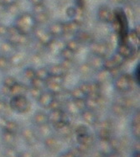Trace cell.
I'll return each instance as SVG.
<instances>
[{
    "label": "cell",
    "mask_w": 140,
    "mask_h": 157,
    "mask_svg": "<svg viewBox=\"0 0 140 157\" xmlns=\"http://www.w3.org/2000/svg\"><path fill=\"white\" fill-rule=\"evenodd\" d=\"M112 1L113 3H122V2H123L124 0H111Z\"/></svg>",
    "instance_id": "9c48e42d"
},
{
    "label": "cell",
    "mask_w": 140,
    "mask_h": 157,
    "mask_svg": "<svg viewBox=\"0 0 140 157\" xmlns=\"http://www.w3.org/2000/svg\"><path fill=\"white\" fill-rule=\"evenodd\" d=\"M98 16L99 18L104 21H108L112 18V13L110 10L107 7H102L98 10Z\"/></svg>",
    "instance_id": "7a4b0ae2"
},
{
    "label": "cell",
    "mask_w": 140,
    "mask_h": 157,
    "mask_svg": "<svg viewBox=\"0 0 140 157\" xmlns=\"http://www.w3.org/2000/svg\"><path fill=\"white\" fill-rule=\"evenodd\" d=\"M8 67V61L4 57H0V69H5Z\"/></svg>",
    "instance_id": "52a82bcc"
},
{
    "label": "cell",
    "mask_w": 140,
    "mask_h": 157,
    "mask_svg": "<svg viewBox=\"0 0 140 157\" xmlns=\"http://www.w3.org/2000/svg\"><path fill=\"white\" fill-rule=\"evenodd\" d=\"M51 95L49 94V93H45V94H43L41 97H40V102L42 104V106L44 105L45 107L48 105H51Z\"/></svg>",
    "instance_id": "277c9868"
},
{
    "label": "cell",
    "mask_w": 140,
    "mask_h": 157,
    "mask_svg": "<svg viewBox=\"0 0 140 157\" xmlns=\"http://www.w3.org/2000/svg\"><path fill=\"white\" fill-rule=\"evenodd\" d=\"M64 30V25L60 23H55L51 26V32L53 34H61Z\"/></svg>",
    "instance_id": "3957f363"
},
{
    "label": "cell",
    "mask_w": 140,
    "mask_h": 157,
    "mask_svg": "<svg viewBox=\"0 0 140 157\" xmlns=\"http://www.w3.org/2000/svg\"><path fill=\"white\" fill-rule=\"evenodd\" d=\"M35 23V20L34 17L29 13H24L17 19L15 24L18 30L22 32H28L34 27Z\"/></svg>",
    "instance_id": "6da1fadb"
},
{
    "label": "cell",
    "mask_w": 140,
    "mask_h": 157,
    "mask_svg": "<svg viewBox=\"0 0 140 157\" xmlns=\"http://www.w3.org/2000/svg\"><path fill=\"white\" fill-rule=\"evenodd\" d=\"M34 5H36V4H40V3H43V0H29Z\"/></svg>",
    "instance_id": "ba28073f"
},
{
    "label": "cell",
    "mask_w": 140,
    "mask_h": 157,
    "mask_svg": "<svg viewBox=\"0 0 140 157\" xmlns=\"http://www.w3.org/2000/svg\"><path fill=\"white\" fill-rule=\"evenodd\" d=\"M34 12H35V14L44 13V12H45V7L44 6L43 3H40V4L34 5Z\"/></svg>",
    "instance_id": "5b68a950"
},
{
    "label": "cell",
    "mask_w": 140,
    "mask_h": 157,
    "mask_svg": "<svg viewBox=\"0 0 140 157\" xmlns=\"http://www.w3.org/2000/svg\"><path fill=\"white\" fill-rule=\"evenodd\" d=\"M47 19H48V17H47V14L45 13V12L41 13H38V14H35V21L37 20V21H39L40 23H44L45 22Z\"/></svg>",
    "instance_id": "8992f818"
}]
</instances>
